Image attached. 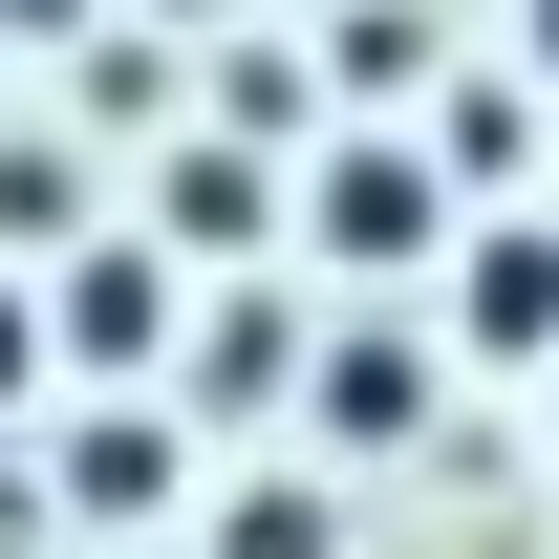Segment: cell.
<instances>
[{
  "mask_svg": "<svg viewBox=\"0 0 559 559\" xmlns=\"http://www.w3.org/2000/svg\"><path fill=\"white\" fill-rule=\"evenodd\" d=\"M430 237H452V151H409V130L323 151V259H430Z\"/></svg>",
  "mask_w": 559,
  "mask_h": 559,
  "instance_id": "1",
  "label": "cell"
},
{
  "mask_svg": "<svg viewBox=\"0 0 559 559\" xmlns=\"http://www.w3.org/2000/svg\"><path fill=\"white\" fill-rule=\"evenodd\" d=\"M44 345H66V366H108V388H130V366L173 345V259H151V237H86V259L44 280Z\"/></svg>",
  "mask_w": 559,
  "mask_h": 559,
  "instance_id": "2",
  "label": "cell"
},
{
  "mask_svg": "<svg viewBox=\"0 0 559 559\" xmlns=\"http://www.w3.org/2000/svg\"><path fill=\"white\" fill-rule=\"evenodd\" d=\"M452 323H474L495 366H559V215H538V237H474V259H452Z\"/></svg>",
  "mask_w": 559,
  "mask_h": 559,
  "instance_id": "3",
  "label": "cell"
},
{
  "mask_svg": "<svg viewBox=\"0 0 559 559\" xmlns=\"http://www.w3.org/2000/svg\"><path fill=\"white\" fill-rule=\"evenodd\" d=\"M66 516H108V538L173 516V430H151V409H86V430H66Z\"/></svg>",
  "mask_w": 559,
  "mask_h": 559,
  "instance_id": "4",
  "label": "cell"
},
{
  "mask_svg": "<svg viewBox=\"0 0 559 559\" xmlns=\"http://www.w3.org/2000/svg\"><path fill=\"white\" fill-rule=\"evenodd\" d=\"M259 215H280V173H259V130H215V151H173V237H215V259H237Z\"/></svg>",
  "mask_w": 559,
  "mask_h": 559,
  "instance_id": "5",
  "label": "cell"
},
{
  "mask_svg": "<svg viewBox=\"0 0 559 559\" xmlns=\"http://www.w3.org/2000/svg\"><path fill=\"white\" fill-rule=\"evenodd\" d=\"M409 409H430V366L388 345V323H366V345H323V430H345V452H388Z\"/></svg>",
  "mask_w": 559,
  "mask_h": 559,
  "instance_id": "6",
  "label": "cell"
},
{
  "mask_svg": "<svg viewBox=\"0 0 559 559\" xmlns=\"http://www.w3.org/2000/svg\"><path fill=\"white\" fill-rule=\"evenodd\" d=\"M194 388H215V409H280V388H301V323H280V301H237V323L194 345Z\"/></svg>",
  "mask_w": 559,
  "mask_h": 559,
  "instance_id": "7",
  "label": "cell"
},
{
  "mask_svg": "<svg viewBox=\"0 0 559 559\" xmlns=\"http://www.w3.org/2000/svg\"><path fill=\"white\" fill-rule=\"evenodd\" d=\"M215 559H323V495H237V516H215Z\"/></svg>",
  "mask_w": 559,
  "mask_h": 559,
  "instance_id": "8",
  "label": "cell"
},
{
  "mask_svg": "<svg viewBox=\"0 0 559 559\" xmlns=\"http://www.w3.org/2000/svg\"><path fill=\"white\" fill-rule=\"evenodd\" d=\"M44 366H66L44 345V280H0V388H44Z\"/></svg>",
  "mask_w": 559,
  "mask_h": 559,
  "instance_id": "9",
  "label": "cell"
},
{
  "mask_svg": "<svg viewBox=\"0 0 559 559\" xmlns=\"http://www.w3.org/2000/svg\"><path fill=\"white\" fill-rule=\"evenodd\" d=\"M0 22H22V44H44V22H86V0H0Z\"/></svg>",
  "mask_w": 559,
  "mask_h": 559,
  "instance_id": "10",
  "label": "cell"
},
{
  "mask_svg": "<svg viewBox=\"0 0 559 559\" xmlns=\"http://www.w3.org/2000/svg\"><path fill=\"white\" fill-rule=\"evenodd\" d=\"M538 66H559V0H538Z\"/></svg>",
  "mask_w": 559,
  "mask_h": 559,
  "instance_id": "11",
  "label": "cell"
}]
</instances>
